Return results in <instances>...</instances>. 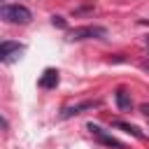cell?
I'll use <instances>...</instances> for the list:
<instances>
[{
    "label": "cell",
    "instance_id": "1",
    "mask_svg": "<svg viewBox=\"0 0 149 149\" xmlns=\"http://www.w3.org/2000/svg\"><path fill=\"white\" fill-rule=\"evenodd\" d=\"M0 16H2L7 23H21V26L30 23V19H33L30 9H28V7H23V5H2Z\"/></svg>",
    "mask_w": 149,
    "mask_h": 149
},
{
    "label": "cell",
    "instance_id": "2",
    "mask_svg": "<svg viewBox=\"0 0 149 149\" xmlns=\"http://www.w3.org/2000/svg\"><path fill=\"white\" fill-rule=\"evenodd\" d=\"M105 35H107V30L102 26H79V28L68 33V40H72V42H79V40H102Z\"/></svg>",
    "mask_w": 149,
    "mask_h": 149
},
{
    "label": "cell",
    "instance_id": "3",
    "mask_svg": "<svg viewBox=\"0 0 149 149\" xmlns=\"http://www.w3.org/2000/svg\"><path fill=\"white\" fill-rule=\"evenodd\" d=\"M86 128L91 130V135H93V137H98V142H102V144H107V147H114V149H126V144H123V142H119L116 137L107 135V133H105L98 123H88Z\"/></svg>",
    "mask_w": 149,
    "mask_h": 149
},
{
    "label": "cell",
    "instance_id": "4",
    "mask_svg": "<svg viewBox=\"0 0 149 149\" xmlns=\"http://www.w3.org/2000/svg\"><path fill=\"white\" fill-rule=\"evenodd\" d=\"M93 107H100V100H84V102L68 105V107H63L61 116H63V119H70V116H77V114H81V112H86V109H93Z\"/></svg>",
    "mask_w": 149,
    "mask_h": 149
},
{
    "label": "cell",
    "instance_id": "5",
    "mask_svg": "<svg viewBox=\"0 0 149 149\" xmlns=\"http://www.w3.org/2000/svg\"><path fill=\"white\" fill-rule=\"evenodd\" d=\"M21 51H23V44L5 40V42H2V47H0V58H2V63H12L14 58H19V54H21Z\"/></svg>",
    "mask_w": 149,
    "mask_h": 149
},
{
    "label": "cell",
    "instance_id": "6",
    "mask_svg": "<svg viewBox=\"0 0 149 149\" xmlns=\"http://www.w3.org/2000/svg\"><path fill=\"white\" fill-rule=\"evenodd\" d=\"M56 84H58V70L47 68L42 72V77H40V86L42 88H56Z\"/></svg>",
    "mask_w": 149,
    "mask_h": 149
},
{
    "label": "cell",
    "instance_id": "7",
    "mask_svg": "<svg viewBox=\"0 0 149 149\" xmlns=\"http://www.w3.org/2000/svg\"><path fill=\"white\" fill-rule=\"evenodd\" d=\"M114 100H116V107H119L121 112H128V109L133 107V100H130V95L126 93V88H116Z\"/></svg>",
    "mask_w": 149,
    "mask_h": 149
},
{
    "label": "cell",
    "instance_id": "8",
    "mask_svg": "<svg viewBox=\"0 0 149 149\" xmlns=\"http://www.w3.org/2000/svg\"><path fill=\"white\" fill-rule=\"evenodd\" d=\"M112 126L114 128H121V130H126V133H130L133 137H137V140H142L144 135H142V130L137 128V126H133V123H126V121H112Z\"/></svg>",
    "mask_w": 149,
    "mask_h": 149
},
{
    "label": "cell",
    "instance_id": "9",
    "mask_svg": "<svg viewBox=\"0 0 149 149\" xmlns=\"http://www.w3.org/2000/svg\"><path fill=\"white\" fill-rule=\"evenodd\" d=\"M51 21H54V26H61V28H65V19H63V16H54Z\"/></svg>",
    "mask_w": 149,
    "mask_h": 149
},
{
    "label": "cell",
    "instance_id": "10",
    "mask_svg": "<svg viewBox=\"0 0 149 149\" xmlns=\"http://www.w3.org/2000/svg\"><path fill=\"white\" fill-rule=\"evenodd\" d=\"M140 109H142V114H144V116H147V119H149V105H142V107H140Z\"/></svg>",
    "mask_w": 149,
    "mask_h": 149
},
{
    "label": "cell",
    "instance_id": "11",
    "mask_svg": "<svg viewBox=\"0 0 149 149\" xmlns=\"http://www.w3.org/2000/svg\"><path fill=\"white\" fill-rule=\"evenodd\" d=\"M144 68H147V70H149V63H147V65H144Z\"/></svg>",
    "mask_w": 149,
    "mask_h": 149
},
{
    "label": "cell",
    "instance_id": "12",
    "mask_svg": "<svg viewBox=\"0 0 149 149\" xmlns=\"http://www.w3.org/2000/svg\"><path fill=\"white\" fill-rule=\"evenodd\" d=\"M147 47H149V37H147Z\"/></svg>",
    "mask_w": 149,
    "mask_h": 149
}]
</instances>
